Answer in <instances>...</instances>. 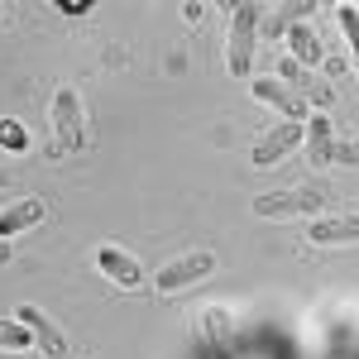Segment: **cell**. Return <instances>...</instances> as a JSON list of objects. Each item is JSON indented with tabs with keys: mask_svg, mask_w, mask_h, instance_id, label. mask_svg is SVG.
Returning <instances> with one entry per match:
<instances>
[{
	"mask_svg": "<svg viewBox=\"0 0 359 359\" xmlns=\"http://www.w3.org/2000/svg\"><path fill=\"white\" fill-rule=\"evenodd\" d=\"M306 158L316 168H326L335 163V139H331V120L316 111V115H306Z\"/></svg>",
	"mask_w": 359,
	"mask_h": 359,
	"instance_id": "obj_13",
	"label": "cell"
},
{
	"mask_svg": "<svg viewBox=\"0 0 359 359\" xmlns=\"http://www.w3.org/2000/svg\"><path fill=\"white\" fill-rule=\"evenodd\" d=\"M297 144H306V125H292V120H278L269 135L254 139V149H249V163L254 168H273L278 158H287Z\"/></svg>",
	"mask_w": 359,
	"mask_h": 359,
	"instance_id": "obj_5",
	"label": "cell"
},
{
	"mask_svg": "<svg viewBox=\"0 0 359 359\" xmlns=\"http://www.w3.org/2000/svg\"><path fill=\"white\" fill-rule=\"evenodd\" d=\"M86 10H91L86 0H62V15H86Z\"/></svg>",
	"mask_w": 359,
	"mask_h": 359,
	"instance_id": "obj_18",
	"label": "cell"
},
{
	"mask_svg": "<svg viewBox=\"0 0 359 359\" xmlns=\"http://www.w3.org/2000/svg\"><path fill=\"white\" fill-rule=\"evenodd\" d=\"M249 91H254V101H264V106H273L283 120H292V125H306V101L292 91V86H283L278 77H249Z\"/></svg>",
	"mask_w": 359,
	"mask_h": 359,
	"instance_id": "obj_7",
	"label": "cell"
},
{
	"mask_svg": "<svg viewBox=\"0 0 359 359\" xmlns=\"http://www.w3.org/2000/svg\"><path fill=\"white\" fill-rule=\"evenodd\" d=\"M196 335H201V350H211V359H230V350H235V321L225 306H201Z\"/></svg>",
	"mask_w": 359,
	"mask_h": 359,
	"instance_id": "obj_6",
	"label": "cell"
},
{
	"mask_svg": "<svg viewBox=\"0 0 359 359\" xmlns=\"http://www.w3.org/2000/svg\"><path fill=\"white\" fill-rule=\"evenodd\" d=\"M48 125H53V149H48V154H82L86 149V115H82L77 86H57L53 91Z\"/></svg>",
	"mask_w": 359,
	"mask_h": 359,
	"instance_id": "obj_2",
	"label": "cell"
},
{
	"mask_svg": "<svg viewBox=\"0 0 359 359\" xmlns=\"http://www.w3.org/2000/svg\"><path fill=\"white\" fill-rule=\"evenodd\" d=\"M0 350H34V335H29L25 321L0 316Z\"/></svg>",
	"mask_w": 359,
	"mask_h": 359,
	"instance_id": "obj_15",
	"label": "cell"
},
{
	"mask_svg": "<svg viewBox=\"0 0 359 359\" xmlns=\"http://www.w3.org/2000/svg\"><path fill=\"white\" fill-rule=\"evenodd\" d=\"M326 182H302L287 192H264L254 196V216L259 221H292V216H321L326 211Z\"/></svg>",
	"mask_w": 359,
	"mask_h": 359,
	"instance_id": "obj_1",
	"label": "cell"
},
{
	"mask_svg": "<svg viewBox=\"0 0 359 359\" xmlns=\"http://www.w3.org/2000/svg\"><path fill=\"white\" fill-rule=\"evenodd\" d=\"M287 53L297 57V62H302V67H316V62H321V57H326V48H321V39H316V29L306 25H292L287 29Z\"/></svg>",
	"mask_w": 359,
	"mask_h": 359,
	"instance_id": "obj_14",
	"label": "cell"
},
{
	"mask_svg": "<svg viewBox=\"0 0 359 359\" xmlns=\"http://www.w3.org/2000/svg\"><path fill=\"white\" fill-rule=\"evenodd\" d=\"M43 216H48V201H43V196H20L15 206L0 211V240H15V235L34 230Z\"/></svg>",
	"mask_w": 359,
	"mask_h": 359,
	"instance_id": "obj_11",
	"label": "cell"
},
{
	"mask_svg": "<svg viewBox=\"0 0 359 359\" xmlns=\"http://www.w3.org/2000/svg\"><path fill=\"white\" fill-rule=\"evenodd\" d=\"M306 240L316 249H340V245H359V216H316Z\"/></svg>",
	"mask_w": 359,
	"mask_h": 359,
	"instance_id": "obj_10",
	"label": "cell"
},
{
	"mask_svg": "<svg viewBox=\"0 0 359 359\" xmlns=\"http://www.w3.org/2000/svg\"><path fill=\"white\" fill-rule=\"evenodd\" d=\"M0 187H10V172H5V168H0Z\"/></svg>",
	"mask_w": 359,
	"mask_h": 359,
	"instance_id": "obj_19",
	"label": "cell"
},
{
	"mask_svg": "<svg viewBox=\"0 0 359 359\" xmlns=\"http://www.w3.org/2000/svg\"><path fill=\"white\" fill-rule=\"evenodd\" d=\"M355 163H359V139H355Z\"/></svg>",
	"mask_w": 359,
	"mask_h": 359,
	"instance_id": "obj_20",
	"label": "cell"
},
{
	"mask_svg": "<svg viewBox=\"0 0 359 359\" xmlns=\"http://www.w3.org/2000/svg\"><path fill=\"white\" fill-rule=\"evenodd\" d=\"M254 39H259V5H235L230 34H225V72L240 82L249 77V62H254Z\"/></svg>",
	"mask_w": 359,
	"mask_h": 359,
	"instance_id": "obj_3",
	"label": "cell"
},
{
	"mask_svg": "<svg viewBox=\"0 0 359 359\" xmlns=\"http://www.w3.org/2000/svg\"><path fill=\"white\" fill-rule=\"evenodd\" d=\"M96 269L111 278L115 287H144V269H139V259L135 254H125V249H115V245H101L96 249Z\"/></svg>",
	"mask_w": 359,
	"mask_h": 359,
	"instance_id": "obj_9",
	"label": "cell"
},
{
	"mask_svg": "<svg viewBox=\"0 0 359 359\" xmlns=\"http://www.w3.org/2000/svg\"><path fill=\"white\" fill-rule=\"evenodd\" d=\"M278 82L283 86H292L297 96H311V101H321V106H331V86L326 82H316L311 77V67H302L292 53H283L278 57Z\"/></svg>",
	"mask_w": 359,
	"mask_h": 359,
	"instance_id": "obj_12",
	"label": "cell"
},
{
	"mask_svg": "<svg viewBox=\"0 0 359 359\" xmlns=\"http://www.w3.org/2000/svg\"><path fill=\"white\" fill-rule=\"evenodd\" d=\"M211 273H216V254L211 249H192L182 259H168L163 269L154 273V287L163 297H172V292H187L192 283H201V278H211Z\"/></svg>",
	"mask_w": 359,
	"mask_h": 359,
	"instance_id": "obj_4",
	"label": "cell"
},
{
	"mask_svg": "<svg viewBox=\"0 0 359 359\" xmlns=\"http://www.w3.org/2000/svg\"><path fill=\"white\" fill-rule=\"evenodd\" d=\"M15 321H25V326H29V335H34V350H39L43 359H67V335L57 331V326L43 316V311H39V306H29V302L15 306Z\"/></svg>",
	"mask_w": 359,
	"mask_h": 359,
	"instance_id": "obj_8",
	"label": "cell"
},
{
	"mask_svg": "<svg viewBox=\"0 0 359 359\" xmlns=\"http://www.w3.org/2000/svg\"><path fill=\"white\" fill-rule=\"evenodd\" d=\"M25 144H29V135H25L20 120H0V149H15V154H20Z\"/></svg>",
	"mask_w": 359,
	"mask_h": 359,
	"instance_id": "obj_17",
	"label": "cell"
},
{
	"mask_svg": "<svg viewBox=\"0 0 359 359\" xmlns=\"http://www.w3.org/2000/svg\"><path fill=\"white\" fill-rule=\"evenodd\" d=\"M335 25L345 29V39H350V48H355V57H359V5H340V10H335Z\"/></svg>",
	"mask_w": 359,
	"mask_h": 359,
	"instance_id": "obj_16",
	"label": "cell"
}]
</instances>
